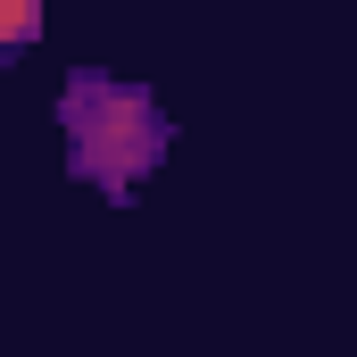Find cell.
Masks as SVG:
<instances>
[{"label":"cell","mask_w":357,"mask_h":357,"mask_svg":"<svg viewBox=\"0 0 357 357\" xmlns=\"http://www.w3.org/2000/svg\"><path fill=\"white\" fill-rule=\"evenodd\" d=\"M67 150H75V175L100 183V191H133L167 158V116L142 84H108V75H75L67 84Z\"/></svg>","instance_id":"1"},{"label":"cell","mask_w":357,"mask_h":357,"mask_svg":"<svg viewBox=\"0 0 357 357\" xmlns=\"http://www.w3.org/2000/svg\"><path fill=\"white\" fill-rule=\"evenodd\" d=\"M33 33H42V8L33 0H0V50H25Z\"/></svg>","instance_id":"2"}]
</instances>
